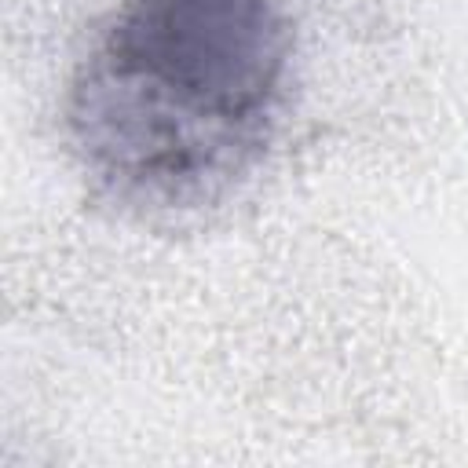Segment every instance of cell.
<instances>
[{"label":"cell","instance_id":"cell-1","mask_svg":"<svg viewBox=\"0 0 468 468\" xmlns=\"http://www.w3.org/2000/svg\"><path fill=\"white\" fill-rule=\"evenodd\" d=\"M292 62L285 0H117L62 102L88 197L150 227L223 208L274 146Z\"/></svg>","mask_w":468,"mask_h":468}]
</instances>
